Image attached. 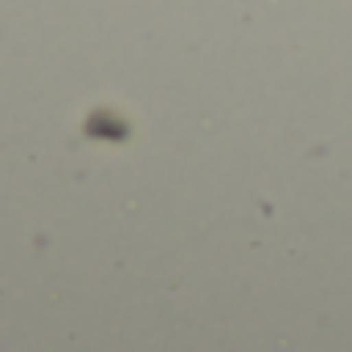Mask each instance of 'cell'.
Instances as JSON below:
<instances>
[]
</instances>
